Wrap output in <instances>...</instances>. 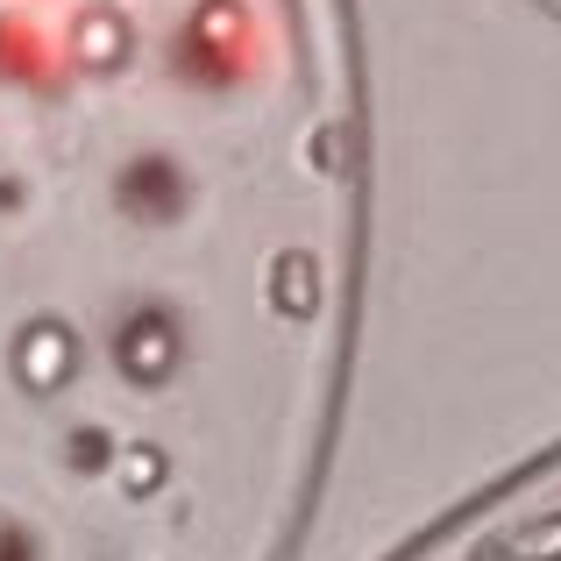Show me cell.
<instances>
[{
  "label": "cell",
  "mask_w": 561,
  "mask_h": 561,
  "mask_svg": "<svg viewBox=\"0 0 561 561\" xmlns=\"http://www.w3.org/2000/svg\"><path fill=\"white\" fill-rule=\"evenodd\" d=\"M171 356H179V342H171V328H164L157 313H142L136 328L122 334V363H128L136 377H164V370H171Z\"/></svg>",
  "instance_id": "cell-1"
},
{
  "label": "cell",
  "mask_w": 561,
  "mask_h": 561,
  "mask_svg": "<svg viewBox=\"0 0 561 561\" xmlns=\"http://www.w3.org/2000/svg\"><path fill=\"white\" fill-rule=\"evenodd\" d=\"M57 363L71 370V334L36 328V334H28V377H36V383H50V377H57Z\"/></svg>",
  "instance_id": "cell-2"
},
{
  "label": "cell",
  "mask_w": 561,
  "mask_h": 561,
  "mask_svg": "<svg viewBox=\"0 0 561 561\" xmlns=\"http://www.w3.org/2000/svg\"><path fill=\"white\" fill-rule=\"evenodd\" d=\"M505 554H519V561H554V554H561V519H554V526H534V534H519V540H505Z\"/></svg>",
  "instance_id": "cell-3"
},
{
  "label": "cell",
  "mask_w": 561,
  "mask_h": 561,
  "mask_svg": "<svg viewBox=\"0 0 561 561\" xmlns=\"http://www.w3.org/2000/svg\"><path fill=\"white\" fill-rule=\"evenodd\" d=\"M128 192H136L142 206H164V199H179V185H171V171H164V164H136V179H128Z\"/></svg>",
  "instance_id": "cell-4"
}]
</instances>
